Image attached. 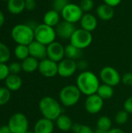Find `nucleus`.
I'll use <instances>...</instances> for the list:
<instances>
[{
	"mask_svg": "<svg viewBox=\"0 0 132 133\" xmlns=\"http://www.w3.org/2000/svg\"><path fill=\"white\" fill-rule=\"evenodd\" d=\"M75 85L82 94L88 97L96 94L100 85V80L94 72L86 70L80 72L76 78Z\"/></svg>",
	"mask_w": 132,
	"mask_h": 133,
	"instance_id": "1",
	"label": "nucleus"
},
{
	"mask_svg": "<svg viewBox=\"0 0 132 133\" xmlns=\"http://www.w3.org/2000/svg\"><path fill=\"white\" fill-rule=\"evenodd\" d=\"M38 108L43 118L53 122L56 121V119L63 113L62 105L59 101H57L55 98L50 96L42 97L39 102Z\"/></svg>",
	"mask_w": 132,
	"mask_h": 133,
	"instance_id": "2",
	"label": "nucleus"
},
{
	"mask_svg": "<svg viewBox=\"0 0 132 133\" xmlns=\"http://www.w3.org/2000/svg\"><path fill=\"white\" fill-rule=\"evenodd\" d=\"M82 93L76 85L69 84L63 87L58 94L61 104L65 108H71L77 104L81 99Z\"/></svg>",
	"mask_w": 132,
	"mask_h": 133,
	"instance_id": "3",
	"label": "nucleus"
},
{
	"mask_svg": "<svg viewBox=\"0 0 132 133\" xmlns=\"http://www.w3.org/2000/svg\"><path fill=\"white\" fill-rule=\"evenodd\" d=\"M11 36L17 44L29 45L34 38V30L26 23H19L13 26Z\"/></svg>",
	"mask_w": 132,
	"mask_h": 133,
	"instance_id": "4",
	"label": "nucleus"
},
{
	"mask_svg": "<svg viewBox=\"0 0 132 133\" xmlns=\"http://www.w3.org/2000/svg\"><path fill=\"white\" fill-rule=\"evenodd\" d=\"M56 37L57 34L55 32V29L44 23L38 24L34 30L35 41L46 46L55 41Z\"/></svg>",
	"mask_w": 132,
	"mask_h": 133,
	"instance_id": "5",
	"label": "nucleus"
},
{
	"mask_svg": "<svg viewBox=\"0 0 132 133\" xmlns=\"http://www.w3.org/2000/svg\"><path fill=\"white\" fill-rule=\"evenodd\" d=\"M7 125L12 133H26L29 130V121L26 116L20 112L13 114Z\"/></svg>",
	"mask_w": 132,
	"mask_h": 133,
	"instance_id": "6",
	"label": "nucleus"
},
{
	"mask_svg": "<svg viewBox=\"0 0 132 133\" xmlns=\"http://www.w3.org/2000/svg\"><path fill=\"white\" fill-rule=\"evenodd\" d=\"M99 78L103 83L113 87H117L121 83V76L120 72L112 66H105L102 68L99 73Z\"/></svg>",
	"mask_w": 132,
	"mask_h": 133,
	"instance_id": "7",
	"label": "nucleus"
},
{
	"mask_svg": "<svg viewBox=\"0 0 132 133\" xmlns=\"http://www.w3.org/2000/svg\"><path fill=\"white\" fill-rule=\"evenodd\" d=\"M69 41L71 44L81 50H83L92 44L93 35L92 33L82 28L76 29Z\"/></svg>",
	"mask_w": 132,
	"mask_h": 133,
	"instance_id": "8",
	"label": "nucleus"
},
{
	"mask_svg": "<svg viewBox=\"0 0 132 133\" xmlns=\"http://www.w3.org/2000/svg\"><path fill=\"white\" fill-rule=\"evenodd\" d=\"M83 14V11L80 8L79 5L70 2L64 8L61 12V16L63 18V20L74 24L80 22Z\"/></svg>",
	"mask_w": 132,
	"mask_h": 133,
	"instance_id": "9",
	"label": "nucleus"
},
{
	"mask_svg": "<svg viewBox=\"0 0 132 133\" xmlns=\"http://www.w3.org/2000/svg\"><path fill=\"white\" fill-rule=\"evenodd\" d=\"M104 105V101L96 94L86 97L84 102V108L86 112L90 115L100 113Z\"/></svg>",
	"mask_w": 132,
	"mask_h": 133,
	"instance_id": "10",
	"label": "nucleus"
},
{
	"mask_svg": "<svg viewBox=\"0 0 132 133\" xmlns=\"http://www.w3.org/2000/svg\"><path fill=\"white\" fill-rule=\"evenodd\" d=\"M38 71L46 78H53L58 73V62H55L47 58L40 60L39 62Z\"/></svg>",
	"mask_w": 132,
	"mask_h": 133,
	"instance_id": "11",
	"label": "nucleus"
},
{
	"mask_svg": "<svg viewBox=\"0 0 132 133\" xmlns=\"http://www.w3.org/2000/svg\"><path fill=\"white\" fill-rule=\"evenodd\" d=\"M47 58L58 63L65 58V46L58 41H54L48 44L47 46Z\"/></svg>",
	"mask_w": 132,
	"mask_h": 133,
	"instance_id": "12",
	"label": "nucleus"
},
{
	"mask_svg": "<svg viewBox=\"0 0 132 133\" xmlns=\"http://www.w3.org/2000/svg\"><path fill=\"white\" fill-rule=\"evenodd\" d=\"M58 75L62 78H69L72 76L77 69L76 61L65 58L63 60L58 63Z\"/></svg>",
	"mask_w": 132,
	"mask_h": 133,
	"instance_id": "13",
	"label": "nucleus"
},
{
	"mask_svg": "<svg viewBox=\"0 0 132 133\" xmlns=\"http://www.w3.org/2000/svg\"><path fill=\"white\" fill-rule=\"evenodd\" d=\"M54 29L57 36L62 40H70L71 37L76 30L74 23L67 22L65 20L60 21Z\"/></svg>",
	"mask_w": 132,
	"mask_h": 133,
	"instance_id": "14",
	"label": "nucleus"
},
{
	"mask_svg": "<svg viewBox=\"0 0 132 133\" xmlns=\"http://www.w3.org/2000/svg\"><path fill=\"white\" fill-rule=\"evenodd\" d=\"M30 56H32L39 61L47 58V46L37 41H33L28 45Z\"/></svg>",
	"mask_w": 132,
	"mask_h": 133,
	"instance_id": "15",
	"label": "nucleus"
},
{
	"mask_svg": "<svg viewBox=\"0 0 132 133\" xmlns=\"http://www.w3.org/2000/svg\"><path fill=\"white\" fill-rule=\"evenodd\" d=\"M54 129V122L45 118L38 119L33 126L34 133H53Z\"/></svg>",
	"mask_w": 132,
	"mask_h": 133,
	"instance_id": "16",
	"label": "nucleus"
},
{
	"mask_svg": "<svg viewBox=\"0 0 132 133\" xmlns=\"http://www.w3.org/2000/svg\"><path fill=\"white\" fill-rule=\"evenodd\" d=\"M98 25V21L96 17L89 12H86L83 14L81 20H80V26L81 28L92 33L93 30H96Z\"/></svg>",
	"mask_w": 132,
	"mask_h": 133,
	"instance_id": "17",
	"label": "nucleus"
},
{
	"mask_svg": "<svg viewBox=\"0 0 132 133\" xmlns=\"http://www.w3.org/2000/svg\"><path fill=\"white\" fill-rule=\"evenodd\" d=\"M96 15L98 18L103 21L110 20L114 16V9L113 7L103 3L96 8Z\"/></svg>",
	"mask_w": 132,
	"mask_h": 133,
	"instance_id": "18",
	"label": "nucleus"
},
{
	"mask_svg": "<svg viewBox=\"0 0 132 133\" xmlns=\"http://www.w3.org/2000/svg\"><path fill=\"white\" fill-rule=\"evenodd\" d=\"M57 128L61 132H68L72 130L73 122L72 118L65 114H61L55 121Z\"/></svg>",
	"mask_w": 132,
	"mask_h": 133,
	"instance_id": "19",
	"label": "nucleus"
},
{
	"mask_svg": "<svg viewBox=\"0 0 132 133\" xmlns=\"http://www.w3.org/2000/svg\"><path fill=\"white\" fill-rule=\"evenodd\" d=\"M61 13L54 9H51L46 12L44 16V23L52 27H55L59 23L61 19Z\"/></svg>",
	"mask_w": 132,
	"mask_h": 133,
	"instance_id": "20",
	"label": "nucleus"
},
{
	"mask_svg": "<svg viewBox=\"0 0 132 133\" xmlns=\"http://www.w3.org/2000/svg\"><path fill=\"white\" fill-rule=\"evenodd\" d=\"M5 87L9 89L11 92L19 90L23 85V80L21 77L19 75H16V74H10L5 79Z\"/></svg>",
	"mask_w": 132,
	"mask_h": 133,
	"instance_id": "21",
	"label": "nucleus"
},
{
	"mask_svg": "<svg viewBox=\"0 0 132 133\" xmlns=\"http://www.w3.org/2000/svg\"><path fill=\"white\" fill-rule=\"evenodd\" d=\"M40 61L32 56H29L22 61L21 65L23 72L26 73H32L36 70H38Z\"/></svg>",
	"mask_w": 132,
	"mask_h": 133,
	"instance_id": "22",
	"label": "nucleus"
},
{
	"mask_svg": "<svg viewBox=\"0 0 132 133\" xmlns=\"http://www.w3.org/2000/svg\"><path fill=\"white\" fill-rule=\"evenodd\" d=\"M26 1L25 0H9L7 2L8 11L14 15L22 13L25 9Z\"/></svg>",
	"mask_w": 132,
	"mask_h": 133,
	"instance_id": "23",
	"label": "nucleus"
},
{
	"mask_svg": "<svg viewBox=\"0 0 132 133\" xmlns=\"http://www.w3.org/2000/svg\"><path fill=\"white\" fill-rule=\"evenodd\" d=\"M65 56L66 58H69L74 61H78L82 58V50L69 44L65 47Z\"/></svg>",
	"mask_w": 132,
	"mask_h": 133,
	"instance_id": "24",
	"label": "nucleus"
},
{
	"mask_svg": "<svg viewBox=\"0 0 132 133\" xmlns=\"http://www.w3.org/2000/svg\"><path fill=\"white\" fill-rule=\"evenodd\" d=\"M96 94L99 95L103 101L104 100H109L113 97L114 94V87L104 83H102L100 85Z\"/></svg>",
	"mask_w": 132,
	"mask_h": 133,
	"instance_id": "25",
	"label": "nucleus"
},
{
	"mask_svg": "<svg viewBox=\"0 0 132 133\" xmlns=\"http://www.w3.org/2000/svg\"><path fill=\"white\" fill-rule=\"evenodd\" d=\"M113 122L111 120V118L108 116L106 115H103L100 116L96 122V129L105 131V132H108L109 130H110L113 127Z\"/></svg>",
	"mask_w": 132,
	"mask_h": 133,
	"instance_id": "26",
	"label": "nucleus"
},
{
	"mask_svg": "<svg viewBox=\"0 0 132 133\" xmlns=\"http://www.w3.org/2000/svg\"><path fill=\"white\" fill-rule=\"evenodd\" d=\"M14 55L19 60H24L27 57L30 56L29 48L27 45L17 44L14 49Z\"/></svg>",
	"mask_w": 132,
	"mask_h": 133,
	"instance_id": "27",
	"label": "nucleus"
},
{
	"mask_svg": "<svg viewBox=\"0 0 132 133\" xmlns=\"http://www.w3.org/2000/svg\"><path fill=\"white\" fill-rule=\"evenodd\" d=\"M128 119H129V114L126 111H124V109L117 111L114 116L115 122L120 125L126 124L128 122Z\"/></svg>",
	"mask_w": 132,
	"mask_h": 133,
	"instance_id": "28",
	"label": "nucleus"
},
{
	"mask_svg": "<svg viewBox=\"0 0 132 133\" xmlns=\"http://www.w3.org/2000/svg\"><path fill=\"white\" fill-rule=\"evenodd\" d=\"M11 56L9 48L3 43L0 42V63H6Z\"/></svg>",
	"mask_w": 132,
	"mask_h": 133,
	"instance_id": "29",
	"label": "nucleus"
},
{
	"mask_svg": "<svg viewBox=\"0 0 132 133\" xmlns=\"http://www.w3.org/2000/svg\"><path fill=\"white\" fill-rule=\"evenodd\" d=\"M72 131L74 133H94L95 132L89 125L79 123L73 125Z\"/></svg>",
	"mask_w": 132,
	"mask_h": 133,
	"instance_id": "30",
	"label": "nucleus"
},
{
	"mask_svg": "<svg viewBox=\"0 0 132 133\" xmlns=\"http://www.w3.org/2000/svg\"><path fill=\"white\" fill-rule=\"evenodd\" d=\"M11 98V91L5 87H0V106L6 104Z\"/></svg>",
	"mask_w": 132,
	"mask_h": 133,
	"instance_id": "31",
	"label": "nucleus"
},
{
	"mask_svg": "<svg viewBox=\"0 0 132 133\" xmlns=\"http://www.w3.org/2000/svg\"><path fill=\"white\" fill-rule=\"evenodd\" d=\"M68 3H69L68 0H53V2H52L53 9H54L61 13V11L64 9V8Z\"/></svg>",
	"mask_w": 132,
	"mask_h": 133,
	"instance_id": "32",
	"label": "nucleus"
},
{
	"mask_svg": "<svg viewBox=\"0 0 132 133\" xmlns=\"http://www.w3.org/2000/svg\"><path fill=\"white\" fill-rule=\"evenodd\" d=\"M79 6L83 11V12H89L94 7L93 0H81L79 3Z\"/></svg>",
	"mask_w": 132,
	"mask_h": 133,
	"instance_id": "33",
	"label": "nucleus"
},
{
	"mask_svg": "<svg viewBox=\"0 0 132 133\" xmlns=\"http://www.w3.org/2000/svg\"><path fill=\"white\" fill-rule=\"evenodd\" d=\"M10 75L9 65L6 63H0V81L5 80V79Z\"/></svg>",
	"mask_w": 132,
	"mask_h": 133,
	"instance_id": "34",
	"label": "nucleus"
},
{
	"mask_svg": "<svg viewBox=\"0 0 132 133\" xmlns=\"http://www.w3.org/2000/svg\"><path fill=\"white\" fill-rule=\"evenodd\" d=\"M9 68L10 74L18 75L23 70L21 63H19L18 62H13L10 63V65H9Z\"/></svg>",
	"mask_w": 132,
	"mask_h": 133,
	"instance_id": "35",
	"label": "nucleus"
},
{
	"mask_svg": "<svg viewBox=\"0 0 132 133\" xmlns=\"http://www.w3.org/2000/svg\"><path fill=\"white\" fill-rule=\"evenodd\" d=\"M121 83L125 86H132V72H126L121 76Z\"/></svg>",
	"mask_w": 132,
	"mask_h": 133,
	"instance_id": "36",
	"label": "nucleus"
},
{
	"mask_svg": "<svg viewBox=\"0 0 132 133\" xmlns=\"http://www.w3.org/2000/svg\"><path fill=\"white\" fill-rule=\"evenodd\" d=\"M123 109L126 111L129 115L132 114V96L128 97L123 104Z\"/></svg>",
	"mask_w": 132,
	"mask_h": 133,
	"instance_id": "37",
	"label": "nucleus"
},
{
	"mask_svg": "<svg viewBox=\"0 0 132 133\" xmlns=\"http://www.w3.org/2000/svg\"><path fill=\"white\" fill-rule=\"evenodd\" d=\"M76 63H77V69L81 71V72L86 71L88 67H89V63L85 59L81 58V59L76 61Z\"/></svg>",
	"mask_w": 132,
	"mask_h": 133,
	"instance_id": "38",
	"label": "nucleus"
},
{
	"mask_svg": "<svg viewBox=\"0 0 132 133\" xmlns=\"http://www.w3.org/2000/svg\"><path fill=\"white\" fill-rule=\"evenodd\" d=\"M36 8V2L35 0H29V1H26V5H25V9L26 10L29 11H32Z\"/></svg>",
	"mask_w": 132,
	"mask_h": 133,
	"instance_id": "39",
	"label": "nucleus"
},
{
	"mask_svg": "<svg viewBox=\"0 0 132 133\" xmlns=\"http://www.w3.org/2000/svg\"><path fill=\"white\" fill-rule=\"evenodd\" d=\"M103 2L105 4L114 8V7L117 6L121 2V0H103Z\"/></svg>",
	"mask_w": 132,
	"mask_h": 133,
	"instance_id": "40",
	"label": "nucleus"
},
{
	"mask_svg": "<svg viewBox=\"0 0 132 133\" xmlns=\"http://www.w3.org/2000/svg\"><path fill=\"white\" fill-rule=\"evenodd\" d=\"M0 133H12L10 129L9 128L8 125H2L0 127Z\"/></svg>",
	"mask_w": 132,
	"mask_h": 133,
	"instance_id": "41",
	"label": "nucleus"
},
{
	"mask_svg": "<svg viewBox=\"0 0 132 133\" xmlns=\"http://www.w3.org/2000/svg\"><path fill=\"white\" fill-rule=\"evenodd\" d=\"M107 133H125L124 130L119 128H112L110 130H109Z\"/></svg>",
	"mask_w": 132,
	"mask_h": 133,
	"instance_id": "42",
	"label": "nucleus"
},
{
	"mask_svg": "<svg viewBox=\"0 0 132 133\" xmlns=\"http://www.w3.org/2000/svg\"><path fill=\"white\" fill-rule=\"evenodd\" d=\"M4 23H5V16L3 12H2V10L0 9V27L3 26Z\"/></svg>",
	"mask_w": 132,
	"mask_h": 133,
	"instance_id": "43",
	"label": "nucleus"
},
{
	"mask_svg": "<svg viewBox=\"0 0 132 133\" xmlns=\"http://www.w3.org/2000/svg\"><path fill=\"white\" fill-rule=\"evenodd\" d=\"M94 133H107V132H105V131H103V130H100V129H96L95 130Z\"/></svg>",
	"mask_w": 132,
	"mask_h": 133,
	"instance_id": "44",
	"label": "nucleus"
},
{
	"mask_svg": "<svg viewBox=\"0 0 132 133\" xmlns=\"http://www.w3.org/2000/svg\"><path fill=\"white\" fill-rule=\"evenodd\" d=\"M26 133H34V132H33V131H30V130H28V131H27Z\"/></svg>",
	"mask_w": 132,
	"mask_h": 133,
	"instance_id": "45",
	"label": "nucleus"
},
{
	"mask_svg": "<svg viewBox=\"0 0 132 133\" xmlns=\"http://www.w3.org/2000/svg\"><path fill=\"white\" fill-rule=\"evenodd\" d=\"M2 1H3V2H8L9 0H2Z\"/></svg>",
	"mask_w": 132,
	"mask_h": 133,
	"instance_id": "46",
	"label": "nucleus"
},
{
	"mask_svg": "<svg viewBox=\"0 0 132 133\" xmlns=\"http://www.w3.org/2000/svg\"><path fill=\"white\" fill-rule=\"evenodd\" d=\"M131 70H132V64H131Z\"/></svg>",
	"mask_w": 132,
	"mask_h": 133,
	"instance_id": "47",
	"label": "nucleus"
},
{
	"mask_svg": "<svg viewBox=\"0 0 132 133\" xmlns=\"http://www.w3.org/2000/svg\"><path fill=\"white\" fill-rule=\"evenodd\" d=\"M25 1H29V0H25Z\"/></svg>",
	"mask_w": 132,
	"mask_h": 133,
	"instance_id": "48",
	"label": "nucleus"
}]
</instances>
